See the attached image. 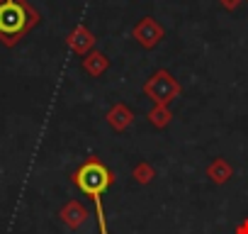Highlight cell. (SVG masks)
<instances>
[{"instance_id":"obj_7","label":"cell","mask_w":248,"mask_h":234,"mask_svg":"<svg viewBox=\"0 0 248 234\" xmlns=\"http://www.w3.org/2000/svg\"><path fill=\"white\" fill-rule=\"evenodd\" d=\"M68 47L76 51V54H90L93 51V47H95V34L88 30V27H83V25H78L71 34H68Z\"/></svg>"},{"instance_id":"obj_2","label":"cell","mask_w":248,"mask_h":234,"mask_svg":"<svg viewBox=\"0 0 248 234\" xmlns=\"http://www.w3.org/2000/svg\"><path fill=\"white\" fill-rule=\"evenodd\" d=\"M39 25V13L27 0H0V42L15 47Z\"/></svg>"},{"instance_id":"obj_3","label":"cell","mask_w":248,"mask_h":234,"mask_svg":"<svg viewBox=\"0 0 248 234\" xmlns=\"http://www.w3.org/2000/svg\"><path fill=\"white\" fill-rule=\"evenodd\" d=\"M183 88L178 83V78L166 71V68H158L146 83H144V95L154 100V105H170L175 98H180Z\"/></svg>"},{"instance_id":"obj_10","label":"cell","mask_w":248,"mask_h":234,"mask_svg":"<svg viewBox=\"0 0 248 234\" xmlns=\"http://www.w3.org/2000/svg\"><path fill=\"white\" fill-rule=\"evenodd\" d=\"M146 117H149V125H151V127L166 130V127L170 125V120H173V112H170V105H154V107L146 112Z\"/></svg>"},{"instance_id":"obj_4","label":"cell","mask_w":248,"mask_h":234,"mask_svg":"<svg viewBox=\"0 0 248 234\" xmlns=\"http://www.w3.org/2000/svg\"><path fill=\"white\" fill-rule=\"evenodd\" d=\"M163 27L154 20V17H144L137 27H134V39L141 44V47H146V49H154V47H158L161 44V39H163Z\"/></svg>"},{"instance_id":"obj_12","label":"cell","mask_w":248,"mask_h":234,"mask_svg":"<svg viewBox=\"0 0 248 234\" xmlns=\"http://www.w3.org/2000/svg\"><path fill=\"white\" fill-rule=\"evenodd\" d=\"M233 234H248V217H246V219H241V222L236 224Z\"/></svg>"},{"instance_id":"obj_9","label":"cell","mask_w":248,"mask_h":234,"mask_svg":"<svg viewBox=\"0 0 248 234\" xmlns=\"http://www.w3.org/2000/svg\"><path fill=\"white\" fill-rule=\"evenodd\" d=\"M107 66H109V59L102 54V51H90V54H85V59H83V71L88 73V76H93V78H97V76H102L105 71H107Z\"/></svg>"},{"instance_id":"obj_8","label":"cell","mask_w":248,"mask_h":234,"mask_svg":"<svg viewBox=\"0 0 248 234\" xmlns=\"http://www.w3.org/2000/svg\"><path fill=\"white\" fill-rule=\"evenodd\" d=\"M231 176H233V166H231L224 156H217L214 161H209V166H207V178H209L214 185L229 183Z\"/></svg>"},{"instance_id":"obj_6","label":"cell","mask_w":248,"mask_h":234,"mask_svg":"<svg viewBox=\"0 0 248 234\" xmlns=\"http://www.w3.org/2000/svg\"><path fill=\"white\" fill-rule=\"evenodd\" d=\"M105 120H107V125H109L114 132H124V130H129L132 122H134V110L127 107L124 102H117V105H112V107L107 110Z\"/></svg>"},{"instance_id":"obj_11","label":"cell","mask_w":248,"mask_h":234,"mask_svg":"<svg viewBox=\"0 0 248 234\" xmlns=\"http://www.w3.org/2000/svg\"><path fill=\"white\" fill-rule=\"evenodd\" d=\"M132 176L139 185H149L154 178H156V168L151 166V161H139L134 168H132Z\"/></svg>"},{"instance_id":"obj_1","label":"cell","mask_w":248,"mask_h":234,"mask_svg":"<svg viewBox=\"0 0 248 234\" xmlns=\"http://www.w3.org/2000/svg\"><path fill=\"white\" fill-rule=\"evenodd\" d=\"M73 185L93 202L95 207V217H97V229L100 234H109L107 232V219H105V207H102V195L109 190V185L114 183V173L102 164L100 156H88L71 176Z\"/></svg>"},{"instance_id":"obj_5","label":"cell","mask_w":248,"mask_h":234,"mask_svg":"<svg viewBox=\"0 0 248 234\" xmlns=\"http://www.w3.org/2000/svg\"><path fill=\"white\" fill-rule=\"evenodd\" d=\"M88 207L80 200H68L61 210H59V219L68 227V229H80L88 222Z\"/></svg>"},{"instance_id":"obj_13","label":"cell","mask_w":248,"mask_h":234,"mask_svg":"<svg viewBox=\"0 0 248 234\" xmlns=\"http://www.w3.org/2000/svg\"><path fill=\"white\" fill-rule=\"evenodd\" d=\"M221 5H224L226 10H236V8L241 5V0H221Z\"/></svg>"}]
</instances>
